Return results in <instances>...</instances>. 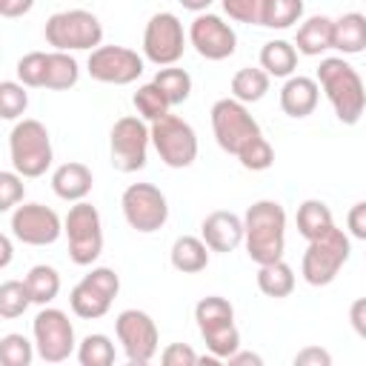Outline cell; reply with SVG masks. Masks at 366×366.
Returning a JSON list of instances; mask_svg holds the SVG:
<instances>
[{
	"label": "cell",
	"instance_id": "cell-16",
	"mask_svg": "<svg viewBox=\"0 0 366 366\" xmlns=\"http://www.w3.org/2000/svg\"><path fill=\"white\" fill-rule=\"evenodd\" d=\"M89 77L109 86H129L143 74V57L126 46H97L89 54Z\"/></svg>",
	"mask_w": 366,
	"mask_h": 366
},
{
	"label": "cell",
	"instance_id": "cell-14",
	"mask_svg": "<svg viewBox=\"0 0 366 366\" xmlns=\"http://www.w3.org/2000/svg\"><path fill=\"white\" fill-rule=\"evenodd\" d=\"M186 49V34L183 23L172 11H157L149 17L146 31H143V54L154 66H174L183 57Z\"/></svg>",
	"mask_w": 366,
	"mask_h": 366
},
{
	"label": "cell",
	"instance_id": "cell-11",
	"mask_svg": "<svg viewBox=\"0 0 366 366\" xmlns=\"http://www.w3.org/2000/svg\"><path fill=\"white\" fill-rule=\"evenodd\" d=\"M120 292V277L114 269L109 266H97L92 269L69 295V306L77 317L83 320H97L109 312L112 300L117 297Z\"/></svg>",
	"mask_w": 366,
	"mask_h": 366
},
{
	"label": "cell",
	"instance_id": "cell-2",
	"mask_svg": "<svg viewBox=\"0 0 366 366\" xmlns=\"http://www.w3.org/2000/svg\"><path fill=\"white\" fill-rule=\"evenodd\" d=\"M317 83L326 92L337 120L343 126H355L366 112V86L355 66L343 57H323L317 66Z\"/></svg>",
	"mask_w": 366,
	"mask_h": 366
},
{
	"label": "cell",
	"instance_id": "cell-41",
	"mask_svg": "<svg viewBox=\"0 0 366 366\" xmlns=\"http://www.w3.org/2000/svg\"><path fill=\"white\" fill-rule=\"evenodd\" d=\"M23 200V174L0 172V212H11Z\"/></svg>",
	"mask_w": 366,
	"mask_h": 366
},
{
	"label": "cell",
	"instance_id": "cell-30",
	"mask_svg": "<svg viewBox=\"0 0 366 366\" xmlns=\"http://www.w3.org/2000/svg\"><path fill=\"white\" fill-rule=\"evenodd\" d=\"M29 292H31V303L37 306H46L51 303L57 295H60V274L54 266H46V263H37L29 269V274L23 277Z\"/></svg>",
	"mask_w": 366,
	"mask_h": 366
},
{
	"label": "cell",
	"instance_id": "cell-40",
	"mask_svg": "<svg viewBox=\"0 0 366 366\" xmlns=\"http://www.w3.org/2000/svg\"><path fill=\"white\" fill-rule=\"evenodd\" d=\"M220 3H223V11L234 23L263 26V14H266V3L269 0H220Z\"/></svg>",
	"mask_w": 366,
	"mask_h": 366
},
{
	"label": "cell",
	"instance_id": "cell-34",
	"mask_svg": "<svg viewBox=\"0 0 366 366\" xmlns=\"http://www.w3.org/2000/svg\"><path fill=\"white\" fill-rule=\"evenodd\" d=\"M80 366H112L114 363V343L106 335H86L77 346Z\"/></svg>",
	"mask_w": 366,
	"mask_h": 366
},
{
	"label": "cell",
	"instance_id": "cell-12",
	"mask_svg": "<svg viewBox=\"0 0 366 366\" xmlns=\"http://www.w3.org/2000/svg\"><path fill=\"white\" fill-rule=\"evenodd\" d=\"M152 143L169 169H186L197 157V134L177 114H166L152 123Z\"/></svg>",
	"mask_w": 366,
	"mask_h": 366
},
{
	"label": "cell",
	"instance_id": "cell-28",
	"mask_svg": "<svg viewBox=\"0 0 366 366\" xmlns=\"http://www.w3.org/2000/svg\"><path fill=\"white\" fill-rule=\"evenodd\" d=\"M80 80V66L69 51H49V66H46V83L43 89L51 92H66Z\"/></svg>",
	"mask_w": 366,
	"mask_h": 366
},
{
	"label": "cell",
	"instance_id": "cell-24",
	"mask_svg": "<svg viewBox=\"0 0 366 366\" xmlns=\"http://www.w3.org/2000/svg\"><path fill=\"white\" fill-rule=\"evenodd\" d=\"M332 49H337L343 54H360L366 49V14L346 11L343 17H337Z\"/></svg>",
	"mask_w": 366,
	"mask_h": 366
},
{
	"label": "cell",
	"instance_id": "cell-10",
	"mask_svg": "<svg viewBox=\"0 0 366 366\" xmlns=\"http://www.w3.org/2000/svg\"><path fill=\"white\" fill-rule=\"evenodd\" d=\"M120 209H123L126 223L134 232H140V234H152V232L163 229L166 220H169L166 194L157 186H152V183H132V186H126V192L120 197Z\"/></svg>",
	"mask_w": 366,
	"mask_h": 366
},
{
	"label": "cell",
	"instance_id": "cell-13",
	"mask_svg": "<svg viewBox=\"0 0 366 366\" xmlns=\"http://www.w3.org/2000/svg\"><path fill=\"white\" fill-rule=\"evenodd\" d=\"M31 335L40 360L46 363H63L74 352V326L66 312L43 306L31 320Z\"/></svg>",
	"mask_w": 366,
	"mask_h": 366
},
{
	"label": "cell",
	"instance_id": "cell-27",
	"mask_svg": "<svg viewBox=\"0 0 366 366\" xmlns=\"http://www.w3.org/2000/svg\"><path fill=\"white\" fill-rule=\"evenodd\" d=\"M257 289L266 297H289L292 289H295V272H292V266L283 263V260L257 266Z\"/></svg>",
	"mask_w": 366,
	"mask_h": 366
},
{
	"label": "cell",
	"instance_id": "cell-4",
	"mask_svg": "<svg viewBox=\"0 0 366 366\" xmlns=\"http://www.w3.org/2000/svg\"><path fill=\"white\" fill-rule=\"evenodd\" d=\"M9 154H11V166L17 174H23V177L46 174V169L51 166V157H54L49 129L31 117L14 123V129L9 134Z\"/></svg>",
	"mask_w": 366,
	"mask_h": 366
},
{
	"label": "cell",
	"instance_id": "cell-46",
	"mask_svg": "<svg viewBox=\"0 0 366 366\" xmlns=\"http://www.w3.org/2000/svg\"><path fill=\"white\" fill-rule=\"evenodd\" d=\"M31 6H34V0H0V14L3 17H23V14H29L31 11Z\"/></svg>",
	"mask_w": 366,
	"mask_h": 366
},
{
	"label": "cell",
	"instance_id": "cell-44",
	"mask_svg": "<svg viewBox=\"0 0 366 366\" xmlns=\"http://www.w3.org/2000/svg\"><path fill=\"white\" fill-rule=\"evenodd\" d=\"M332 363V355L320 346H306L295 355V366H329Z\"/></svg>",
	"mask_w": 366,
	"mask_h": 366
},
{
	"label": "cell",
	"instance_id": "cell-9",
	"mask_svg": "<svg viewBox=\"0 0 366 366\" xmlns=\"http://www.w3.org/2000/svg\"><path fill=\"white\" fill-rule=\"evenodd\" d=\"M152 143V126H146L143 117H120L112 126L109 134V152H112V166L123 174L140 172L146 166V152Z\"/></svg>",
	"mask_w": 366,
	"mask_h": 366
},
{
	"label": "cell",
	"instance_id": "cell-43",
	"mask_svg": "<svg viewBox=\"0 0 366 366\" xmlns=\"http://www.w3.org/2000/svg\"><path fill=\"white\" fill-rule=\"evenodd\" d=\"M346 229H349L352 237H357V240L366 243V200H360V203H355V206L349 209V214H346Z\"/></svg>",
	"mask_w": 366,
	"mask_h": 366
},
{
	"label": "cell",
	"instance_id": "cell-15",
	"mask_svg": "<svg viewBox=\"0 0 366 366\" xmlns=\"http://www.w3.org/2000/svg\"><path fill=\"white\" fill-rule=\"evenodd\" d=\"M114 332H117V340L129 357V363L134 366H146L154 360L157 355V326L154 320L140 312V309H123L117 317H114Z\"/></svg>",
	"mask_w": 366,
	"mask_h": 366
},
{
	"label": "cell",
	"instance_id": "cell-31",
	"mask_svg": "<svg viewBox=\"0 0 366 366\" xmlns=\"http://www.w3.org/2000/svg\"><path fill=\"white\" fill-rule=\"evenodd\" d=\"M132 103H134L137 114H140L146 123H154V120L166 117V114H169V109H172L169 97L160 92V86H157L154 80H152V83H146V86H140V89L134 92Z\"/></svg>",
	"mask_w": 366,
	"mask_h": 366
},
{
	"label": "cell",
	"instance_id": "cell-21",
	"mask_svg": "<svg viewBox=\"0 0 366 366\" xmlns=\"http://www.w3.org/2000/svg\"><path fill=\"white\" fill-rule=\"evenodd\" d=\"M94 186V177H92V169L86 163H63L54 169L51 174V189L60 200H69V203H77V200H86V194L92 192Z\"/></svg>",
	"mask_w": 366,
	"mask_h": 366
},
{
	"label": "cell",
	"instance_id": "cell-29",
	"mask_svg": "<svg viewBox=\"0 0 366 366\" xmlns=\"http://www.w3.org/2000/svg\"><path fill=\"white\" fill-rule=\"evenodd\" d=\"M269 92V74L263 69L254 66H243L234 71L232 77V97H237L240 103H257L263 100Z\"/></svg>",
	"mask_w": 366,
	"mask_h": 366
},
{
	"label": "cell",
	"instance_id": "cell-25",
	"mask_svg": "<svg viewBox=\"0 0 366 366\" xmlns=\"http://www.w3.org/2000/svg\"><path fill=\"white\" fill-rule=\"evenodd\" d=\"M295 223H297V232L306 237V240H315L320 234H326L332 226H335V217H332V209L323 203V200H303L297 206V214H295Z\"/></svg>",
	"mask_w": 366,
	"mask_h": 366
},
{
	"label": "cell",
	"instance_id": "cell-7",
	"mask_svg": "<svg viewBox=\"0 0 366 366\" xmlns=\"http://www.w3.org/2000/svg\"><path fill=\"white\" fill-rule=\"evenodd\" d=\"M63 229H66V237H69V257L71 263L77 266H92L100 252H103V223H100V212L86 203V200H77L66 220H63Z\"/></svg>",
	"mask_w": 366,
	"mask_h": 366
},
{
	"label": "cell",
	"instance_id": "cell-20",
	"mask_svg": "<svg viewBox=\"0 0 366 366\" xmlns=\"http://www.w3.org/2000/svg\"><path fill=\"white\" fill-rule=\"evenodd\" d=\"M317 100H320V83L312 77H303V74L289 77L280 89V109H283V114H289L295 120L309 117L317 109Z\"/></svg>",
	"mask_w": 366,
	"mask_h": 366
},
{
	"label": "cell",
	"instance_id": "cell-8",
	"mask_svg": "<svg viewBox=\"0 0 366 366\" xmlns=\"http://www.w3.org/2000/svg\"><path fill=\"white\" fill-rule=\"evenodd\" d=\"M212 132L217 146L234 157L249 140L260 137L257 120L249 114L246 103H240L237 97H223L212 106Z\"/></svg>",
	"mask_w": 366,
	"mask_h": 366
},
{
	"label": "cell",
	"instance_id": "cell-1",
	"mask_svg": "<svg viewBox=\"0 0 366 366\" xmlns=\"http://www.w3.org/2000/svg\"><path fill=\"white\" fill-rule=\"evenodd\" d=\"M243 243L249 257L263 266L283 260L286 249V212L277 200H257L243 214Z\"/></svg>",
	"mask_w": 366,
	"mask_h": 366
},
{
	"label": "cell",
	"instance_id": "cell-6",
	"mask_svg": "<svg viewBox=\"0 0 366 366\" xmlns=\"http://www.w3.org/2000/svg\"><path fill=\"white\" fill-rule=\"evenodd\" d=\"M43 34H46V43L54 46L57 51H86L100 46L103 26L86 9H66L46 20Z\"/></svg>",
	"mask_w": 366,
	"mask_h": 366
},
{
	"label": "cell",
	"instance_id": "cell-22",
	"mask_svg": "<svg viewBox=\"0 0 366 366\" xmlns=\"http://www.w3.org/2000/svg\"><path fill=\"white\" fill-rule=\"evenodd\" d=\"M335 43V20L326 17V14H312L306 17L300 26H297V34H295V46L300 54L306 57H317L323 54L326 49H332Z\"/></svg>",
	"mask_w": 366,
	"mask_h": 366
},
{
	"label": "cell",
	"instance_id": "cell-5",
	"mask_svg": "<svg viewBox=\"0 0 366 366\" xmlns=\"http://www.w3.org/2000/svg\"><path fill=\"white\" fill-rule=\"evenodd\" d=\"M349 252H352L349 237L343 234V229L332 226L326 234L309 240V246L303 252V263H300L303 280L309 286H329L346 266Z\"/></svg>",
	"mask_w": 366,
	"mask_h": 366
},
{
	"label": "cell",
	"instance_id": "cell-18",
	"mask_svg": "<svg viewBox=\"0 0 366 366\" xmlns=\"http://www.w3.org/2000/svg\"><path fill=\"white\" fill-rule=\"evenodd\" d=\"M189 43L206 60H226L237 49V34L223 17L200 11L189 26Z\"/></svg>",
	"mask_w": 366,
	"mask_h": 366
},
{
	"label": "cell",
	"instance_id": "cell-35",
	"mask_svg": "<svg viewBox=\"0 0 366 366\" xmlns=\"http://www.w3.org/2000/svg\"><path fill=\"white\" fill-rule=\"evenodd\" d=\"M303 17V0H269L263 26L266 29H289Z\"/></svg>",
	"mask_w": 366,
	"mask_h": 366
},
{
	"label": "cell",
	"instance_id": "cell-32",
	"mask_svg": "<svg viewBox=\"0 0 366 366\" xmlns=\"http://www.w3.org/2000/svg\"><path fill=\"white\" fill-rule=\"evenodd\" d=\"M154 83L160 86V92L169 97L172 106L186 103L189 94H192V77H189L186 69H177V66H163V69H157Z\"/></svg>",
	"mask_w": 366,
	"mask_h": 366
},
{
	"label": "cell",
	"instance_id": "cell-37",
	"mask_svg": "<svg viewBox=\"0 0 366 366\" xmlns=\"http://www.w3.org/2000/svg\"><path fill=\"white\" fill-rule=\"evenodd\" d=\"M237 160H240V166L249 169V172H266V169L274 163V149H272L269 140L260 134V137L249 140V143L237 152Z\"/></svg>",
	"mask_w": 366,
	"mask_h": 366
},
{
	"label": "cell",
	"instance_id": "cell-23",
	"mask_svg": "<svg viewBox=\"0 0 366 366\" xmlns=\"http://www.w3.org/2000/svg\"><path fill=\"white\" fill-rule=\"evenodd\" d=\"M209 246L203 237H194V234H183L172 243V252H169V260L177 272L183 274H197L209 266Z\"/></svg>",
	"mask_w": 366,
	"mask_h": 366
},
{
	"label": "cell",
	"instance_id": "cell-49",
	"mask_svg": "<svg viewBox=\"0 0 366 366\" xmlns=\"http://www.w3.org/2000/svg\"><path fill=\"white\" fill-rule=\"evenodd\" d=\"M177 3H180L183 9H189V11H197V14H200V11H206L214 0H177Z\"/></svg>",
	"mask_w": 366,
	"mask_h": 366
},
{
	"label": "cell",
	"instance_id": "cell-17",
	"mask_svg": "<svg viewBox=\"0 0 366 366\" xmlns=\"http://www.w3.org/2000/svg\"><path fill=\"white\" fill-rule=\"evenodd\" d=\"M9 229L26 246H51L66 232L63 220L57 217V212L43 206V203H23V206H17L11 212Z\"/></svg>",
	"mask_w": 366,
	"mask_h": 366
},
{
	"label": "cell",
	"instance_id": "cell-42",
	"mask_svg": "<svg viewBox=\"0 0 366 366\" xmlns=\"http://www.w3.org/2000/svg\"><path fill=\"white\" fill-rule=\"evenodd\" d=\"M160 360H163V366H194V363H200V357L194 355V349L186 346V343H169L163 349Z\"/></svg>",
	"mask_w": 366,
	"mask_h": 366
},
{
	"label": "cell",
	"instance_id": "cell-45",
	"mask_svg": "<svg viewBox=\"0 0 366 366\" xmlns=\"http://www.w3.org/2000/svg\"><path fill=\"white\" fill-rule=\"evenodd\" d=\"M349 323H352L355 335L366 340V297H357V300L349 306Z\"/></svg>",
	"mask_w": 366,
	"mask_h": 366
},
{
	"label": "cell",
	"instance_id": "cell-26",
	"mask_svg": "<svg viewBox=\"0 0 366 366\" xmlns=\"http://www.w3.org/2000/svg\"><path fill=\"white\" fill-rule=\"evenodd\" d=\"M297 66V49L289 40H269L260 49V69L269 77H292Z\"/></svg>",
	"mask_w": 366,
	"mask_h": 366
},
{
	"label": "cell",
	"instance_id": "cell-38",
	"mask_svg": "<svg viewBox=\"0 0 366 366\" xmlns=\"http://www.w3.org/2000/svg\"><path fill=\"white\" fill-rule=\"evenodd\" d=\"M46 66H49V54L46 51H29L17 60V80L29 89H43L46 83Z\"/></svg>",
	"mask_w": 366,
	"mask_h": 366
},
{
	"label": "cell",
	"instance_id": "cell-3",
	"mask_svg": "<svg viewBox=\"0 0 366 366\" xmlns=\"http://www.w3.org/2000/svg\"><path fill=\"white\" fill-rule=\"evenodd\" d=\"M194 320H197V329H200L206 349L214 357L229 360L240 349V332L234 326V309L226 297H220V295L200 297L194 306Z\"/></svg>",
	"mask_w": 366,
	"mask_h": 366
},
{
	"label": "cell",
	"instance_id": "cell-36",
	"mask_svg": "<svg viewBox=\"0 0 366 366\" xmlns=\"http://www.w3.org/2000/svg\"><path fill=\"white\" fill-rule=\"evenodd\" d=\"M34 343H29V337L11 332L0 337V360L3 366H29L34 360Z\"/></svg>",
	"mask_w": 366,
	"mask_h": 366
},
{
	"label": "cell",
	"instance_id": "cell-39",
	"mask_svg": "<svg viewBox=\"0 0 366 366\" xmlns=\"http://www.w3.org/2000/svg\"><path fill=\"white\" fill-rule=\"evenodd\" d=\"M29 106V92L23 83L3 80L0 83V117L3 120H17Z\"/></svg>",
	"mask_w": 366,
	"mask_h": 366
},
{
	"label": "cell",
	"instance_id": "cell-48",
	"mask_svg": "<svg viewBox=\"0 0 366 366\" xmlns=\"http://www.w3.org/2000/svg\"><path fill=\"white\" fill-rule=\"evenodd\" d=\"M0 249H3V254H0V266L6 269V266L11 263V237H9V234L0 237Z\"/></svg>",
	"mask_w": 366,
	"mask_h": 366
},
{
	"label": "cell",
	"instance_id": "cell-19",
	"mask_svg": "<svg viewBox=\"0 0 366 366\" xmlns=\"http://www.w3.org/2000/svg\"><path fill=\"white\" fill-rule=\"evenodd\" d=\"M243 217H237L234 212H212L203 217L200 223V237L206 240V246L212 252H234L240 243H243Z\"/></svg>",
	"mask_w": 366,
	"mask_h": 366
},
{
	"label": "cell",
	"instance_id": "cell-47",
	"mask_svg": "<svg viewBox=\"0 0 366 366\" xmlns=\"http://www.w3.org/2000/svg\"><path fill=\"white\" fill-rule=\"evenodd\" d=\"M229 363L232 366H263V357L260 355H254V352H234L232 357H229Z\"/></svg>",
	"mask_w": 366,
	"mask_h": 366
},
{
	"label": "cell",
	"instance_id": "cell-33",
	"mask_svg": "<svg viewBox=\"0 0 366 366\" xmlns=\"http://www.w3.org/2000/svg\"><path fill=\"white\" fill-rule=\"evenodd\" d=\"M31 303V292L26 286V280H3L0 283V317L3 320H14L20 317Z\"/></svg>",
	"mask_w": 366,
	"mask_h": 366
}]
</instances>
